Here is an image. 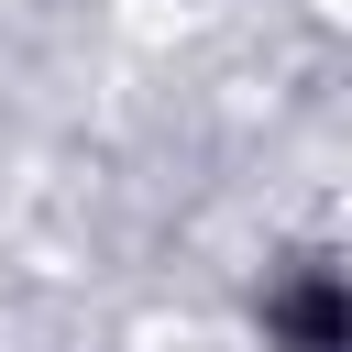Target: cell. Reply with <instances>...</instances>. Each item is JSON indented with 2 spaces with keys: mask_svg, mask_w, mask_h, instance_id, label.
<instances>
[{
  "mask_svg": "<svg viewBox=\"0 0 352 352\" xmlns=\"http://www.w3.org/2000/svg\"><path fill=\"white\" fill-rule=\"evenodd\" d=\"M253 330H264V352H352V275H341V253L330 242L275 253L264 286H253Z\"/></svg>",
  "mask_w": 352,
  "mask_h": 352,
  "instance_id": "cell-1",
  "label": "cell"
}]
</instances>
